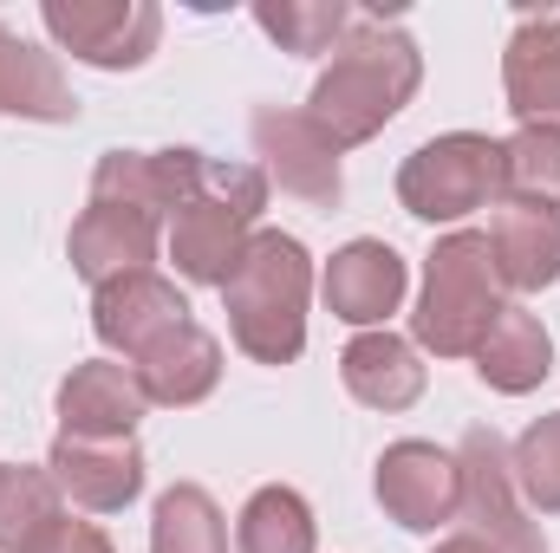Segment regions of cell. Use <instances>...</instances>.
<instances>
[{
  "mask_svg": "<svg viewBox=\"0 0 560 553\" xmlns=\"http://www.w3.org/2000/svg\"><path fill=\"white\" fill-rule=\"evenodd\" d=\"M436 553H495V548L476 541V534H450V541H436Z\"/></svg>",
  "mask_w": 560,
  "mask_h": 553,
  "instance_id": "f1b7e54d",
  "label": "cell"
},
{
  "mask_svg": "<svg viewBox=\"0 0 560 553\" xmlns=\"http://www.w3.org/2000/svg\"><path fill=\"white\" fill-rule=\"evenodd\" d=\"M52 411H59V436H138L150 398H143V385H138L131 365H118V358H85V365H72V372L59 378Z\"/></svg>",
  "mask_w": 560,
  "mask_h": 553,
  "instance_id": "9a60e30c",
  "label": "cell"
},
{
  "mask_svg": "<svg viewBox=\"0 0 560 553\" xmlns=\"http://www.w3.org/2000/svg\"><path fill=\"white\" fill-rule=\"evenodd\" d=\"M306 299H313V255L300 235L255 228L235 274L222 280L229 339L255 365H293L306 352Z\"/></svg>",
  "mask_w": 560,
  "mask_h": 553,
  "instance_id": "7a4b0ae2",
  "label": "cell"
},
{
  "mask_svg": "<svg viewBox=\"0 0 560 553\" xmlns=\"http://www.w3.org/2000/svg\"><path fill=\"white\" fill-rule=\"evenodd\" d=\"M131 372H138V385H143L150 404L189 411V404H202V398L222 385V339L189 319V326H176L170 339H156Z\"/></svg>",
  "mask_w": 560,
  "mask_h": 553,
  "instance_id": "e0dca14e",
  "label": "cell"
},
{
  "mask_svg": "<svg viewBox=\"0 0 560 553\" xmlns=\"http://www.w3.org/2000/svg\"><path fill=\"white\" fill-rule=\"evenodd\" d=\"M202 169H209V156L189 150V143H170V150H105L98 169H92V196L131 202V209L163 222V215H176L196 196Z\"/></svg>",
  "mask_w": 560,
  "mask_h": 553,
  "instance_id": "7c38bea8",
  "label": "cell"
},
{
  "mask_svg": "<svg viewBox=\"0 0 560 553\" xmlns=\"http://www.w3.org/2000/svg\"><path fill=\"white\" fill-rule=\"evenodd\" d=\"M150 553H229V521L202 482H176L156 495L150 515Z\"/></svg>",
  "mask_w": 560,
  "mask_h": 553,
  "instance_id": "cb8c5ba5",
  "label": "cell"
},
{
  "mask_svg": "<svg viewBox=\"0 0 560 553\" xmlns=\"http://www.w3.org/2000/svg\"><path fill=\"white\" fill-rule=\"evenodd\" d=\"M509 462H515V489L528 495V508L560 515V411L555 416H535V423L515 436Z\"/></svg>",
  "mask_w": 560,
  "mask_h": 553,
  "instance_id": "4316f807",
  "label": "cell"
},
{
  "mask_svg": "<svg viewBox=\"0 0 560 553\" xmlns=\"http://www.w3.org/2000/svg\"><path fill=\"white\" fill-rule=\"evenodd\" d=\"M261 209H268V169L209 156L196 196L170 215V261H176V274L196 280V286H222L235 274L242 248L255 242Z\"/></svg>",
  "mask_w": 560,
  "mask_h": 553,
  "instance_id": "277c9868",
  "label": "cell"
},
{
  "mask_svg": "<svg viewBox=\"0 0 560 553\" xmlns=\"http://www.w3.org/2000/svg\"><path fill=\"white\" fill-rule=\"evenodd\" d=\"M46 475L66 502L92 515H125L143 495V449L138 436H52Z\"/></svg>",
  "mask_w": 560,
  "mask_h": 553,
  "instance_id": "30bf717a",
  "label": "cell"
},
{
  "mask_svg": "<svg viewBox=\"0 0 560 553\" xmlns=\"http://www.w3.org/2000/svg\"><path fill=\"white\" fill-rule=\"evenodd\" d=\"M339 378H346V391L365 404V411H411L423 398V358L411 339H398L392 326H378V332H359L346 352H339Z\"/></svg>",
  "mask_w": 560,
  "mask_h": 553,
  "instance_id": "ac0fdd59",
  "label": "cell"
},
{
  "mask_svg": "<svg viewBox=\"0 0 560 553\" xmlns=\"http://www.w3.org/2000/svg\"><path fill=\"white\" fill-rule=\"evenodd\" d=\"M255 150H261V169L268 183H280L287 196L313 202V209H339L346 202V169L326 131L306 118V111H280V105H261L255 111Z\"/></svg>",
  "mask_w": 560,
  "mask_h": 553,
  "instance_id": "ba28073f",
  "label": "cell"
},
{
  "mask_svg": "<svg viewBox=\"0 0 560 553\" xmlns=\"http://www.w3.org/2000/svg\"><path fill=\"white\" fill-rule=\"evenodd\" d=\"M502 202L560 209V131H515L502 143Z\"/></svg>",
  "mask_w": 560,
  "mask_h": 553,
  "instance_id": "484cf974",
  "label": "cell"
},
{
  "mask_svg": "<svg viewBox=\"0 0 560 553\" xmlns=\"http://www.w3.org/2000/svg\"><path fill=\"white\" fill-rule=\"evenodd\" d=\"M156 248H163V222L143 215V209H131V202H105V196H92L85 215H79L72 235H66L72 268L92 280V286L125 280V274H150Z\"/></svg>",
  "mask_w": 560,
  "mask_h": 553,
  "instance_id": "4fadbf2b",
  "label": "cell"
},
{
  "mask_svg": "<svg viewBox=\"0 0 560 553\" xmlns=\"http://www.w3.org/2000/svg\"><path fill=\"white\" fill-rule=\"evenodd\" d=\"M0 118H33V125L79 118V98H72L59 59L39 52L33 39H20L13 26H0Z\"/></svg>",
  "mask_w": 560,
  "mask_h": 553,
  "instance_id": "ffe728a7",
  "label": "cell"
},
{
  "mask_svg": "<svg viewBox=\"0 0 560 553\" xmlns=\"http://www.w3.org/2000/svg\"><path fill=\"white\" fill-rule=\"evenodd\" d=\"M405 286H411V274H405V255L392 242H346L319 274L332 319H346L359 332H378L405 306Z\"/></svg>",
  "mask_w": 560,
  "mask_h": 553,
  "instance_id": "5bb4252c",
  "label": "cell"
},
{
  "mask_svg": "<svg viewBox=\"0 0 560 553\" xmlns=\"http://www.w3.org/2000/svg\"><path fill=\"white\" fill-rule=\"evenodd\" d=\"M555 372V339L528 306H502V319L489 326V339L476 345V378L502 398H528L541 391V378Z\"/></svg>",
  "mask_w": 560,
  "mask_h": 553,
  "instance_id": "44dd1931",
  "label": "cell"
},
{
  "mask_svg": "<svg viewBox=\"0 0 560 553\" xmlns=\"http://www.w3.org/2000/svg\"><path fill=\"white\" fill-rule=\"evenodd\" d=\"M39 26L59 52L98 72H138L163 39V13L150 0H39Z\"/></svg>",
  "mask_w": 560,
  "mask_h": 553,
  "instance_id": "52a82bcc",
  "label": "cell"
},
{
  "mask_svg": "<svg viewBox=\"0 0 560 553\" xmlns=\"http://www.w3.org/2000/svg\"><path fill=\"white\" fill-rule=\"evenodd\" d=\"M489 196H502V143L482 131H450L430 138L405 156L398 169V202L418 222H463L476 209H489Z\"/></svg>",
  "mask_w": 560,
  "mask_h": 553,
  "instance_id": "5b68a950",
  "label": "cell"
},
{
  "mask_svg": "<svg viewBox=\"0 0 560 553\" xmlns=\"http://www.w3.org/2000/svg\"><path fill=\"white\" fill-rule=\"evenodd\" d=\"M456 521H469L463 534L489 541L495 553H548L541 521H528V508H522L515 462H509V443L495 436V423H469L456 443Z\"/></svg>",
  "mask_w": 560,
  "mask_h": 553,
  "instance_id": "8992f818",
  "label": "cell"
},
{
  "mask_svg": "<svg viewBox=\"0 0 560 553\" xmlns=\"http://www.w3.org/2000/svg\"><path fill=\"white\" fill-rule=\"evenodd\" d=\"M495 274L515 293H541L560 280V209L548 202H502L489 222Z\"/></svg>",
  "mask_w": 560,
  "mask_h": 553,
  "instance_id": "d6986e66",
  "label": "cell"
},
{
  "mask_svg": "<svg viewBox=\"0 0 560 553\" xmlns=\"http://www.w3.org/2000/svg\"><path fill=\"white\" fill-rule=\"evenodd\" d=\"M378 508L405 528V534H436L456 521V456L423 443V436H405L378 456Z\"/></svg>",
  "mask_w": 560,
  "mask_h": 553,
  "instance_id": "9c48e42d",
  "label": "cell"
},
{
  "mask_svg": "<svg viewBox=\"0 0 560 553\" xmlns=\"http://www.w3.org/2000/svg\"><path fill=\"white\" fill-rule=\"evenodd\" d=\"M66 528V495L33 462H0V553H39Z\"/></svg>",
  "mask_w": 560,
  "mask_h": 553,
  "instance_id": "7402d4cb",
  "label": "cell"
},
{
  "mask_svg": "<svg viewBox=\"0 0 560 553\" xmlns=\"http://www.w3.org/2000/svg\"><path fill=\"white\" fill-rule=\"evenodd\" d=\"M319 548V528H313V508L300 489L268 482L242 502L235 515V553H313Z\"/></svg>",
  "mask_w": 560,
  "mask_h": 553,
  "instance_id": "603a6c76",
  "label": "cell"
},
{
  "mask_svg": "<svg viewBox=\"0 0 560 553\" xmlns=\"http://www.w3.org/2000/svg\"><path fill=\"white\" fill-rule=\"evenodd\" d=\"M423 85V52L418 39L378 13H352V33L332 46L326 72L313 79V98H306V118L326 131L332 150H352V143H372Z\"/></svg>",
  "mask_w": 560,
  "mask_h": 553,
  "instance_id": "6da1fadb",
  "label": "cell"
},
{
  "mask_svg": "<svg viewBox=\"0 0 560 553\" xmlns=\"http://www.w3.org/2000/svg\"><path fill=\"white\" fill-rule=\"evenodd\" d=\"M176 326H189V299L176 293V280H163L156 268L92 286V332L112 352H125V365H138L143 352L156 339H170Z\"/></svg>",
  "mask_w": 560,
  "mask_h": 553,
  "instance_id": "8fae6325",
  "label": "cell"
},
{
  "mask_svg": "<svg viewBox=\"0 0 560 553\" xmlns=\"http://www.w3.org/2000/svg\"><path fill=\"white\" fill-rule=\"evenodd\" d=\"M502 98L522 131H560V13H522L502 52Z\"/></svg>",
  "mask_w": 560,
  "mask_h": 553,
  "instance_id": "2e32d148",
  "label": "cell"
},
{
  "mask_svg": "<svg viewBox=\"0 0 560 553\" xmlns=\"http://www.w3.org/2000/svg\"><path fill=\"white\" fill-rule=\"evenodd\" d=\"M255 26L275 39L280 52H332L352 33L346 0H255Z\"/></svg>",
  "mask_w": 560,
  "mask_h": 553,
  "instance_id": "d4e9b609",
  "label": "cell"
},
{
  "mask_svg": "<svg viewBox=\"0 0 560 553\" xmlns=\"http://www.w3.org/2000/svg\"><path fill=\"white\" fill-rule=\"evenodd\" d=\"M39 553H112V534H105L98 521H72V515H66V528H59Z\"/></svg>",
  "mask_w": 560,
  "mask_h": 553,
  "instance_id": "83f0119b",
  "label": "cell"
},
{
  "mask_svg": "<svg viewBox=\"0 0 560 553\" xmlns=\"http://www.w3.org/2000/svg\"><path fill=\"white\" fill-rule=\"evenodd\" d=\"M502 274L489 255L482 228H456L430 248L423 261V293L411 313V345L436 358H476V345L489 339V326L502 319Z\"/></svg>",
  "mask_w": 560,
  "mask_h": 553,
  "instance_id": "3957f363",
  "label": "cell"
}]
</instances>
